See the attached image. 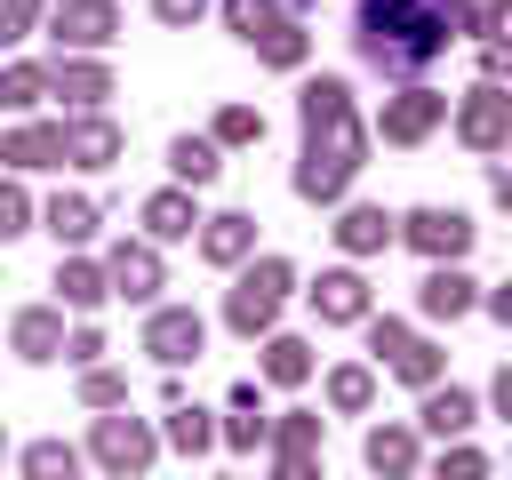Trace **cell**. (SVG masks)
<instances>
[{
  "instance_id": "27",
  "label": "cell",
  "mask_w": 512,
  "mask_h": 480,
  "mask_svg": "<svg viewBox=\"0 0 512 480\" xmlns=\"http://www.w3.org/2000/svg\"><path fill=\"white\" fill-rule=\"evenodd\" d=\"M408 464H416V432L376 424V432H368V472H408Z\"/></svg>"
},
{
  "instance_id": "25",
  "label": "cell",
  "mask_w": 512,
  "mask_h": 480,
  "mask_svg": "<svg viewBox=\"0 0 512 480\" xmlns=\"http://www.w3.org/2000/svg\"><path fill=\"white\" fill-rule=\"evenodd\" d=\"M264 376H272V384H304V376H312V344H304V336H272V344H264Z\"/></svg>"
},
{
  "instance_id": "13",
  "label": "cell",
  "mask_w": 512,
  "mask_h": 480,
  "mask_svg": "<svg viewBox=\"0 0 512 480\" xmlns=\"http://www.w3.org/2000/svg\"><path fill=\"white\" fill-rule=\"evenodd\" d=\"M48 88H56V96H64L72 112H96V104L112 96V72H104L96 56H64V64L48 72Z\"/></svg>"
},
{
  "instance_id": "5",
  "label": "cell",
  "mask_w": 512,
  "mask_h": 480,
  "mask_svg": "<svg viewBox=\"0 0 512 480\" xmlns=\"http://www.w3.org/2000/svg\"><path fill=\"white\" fill-rule=\"evenodd\" d=\"M368 352L400 376V384H440V352L424 336H408L400 320H368Z\"/></svg>"
},
{
  "instance_id": "24",
  "label": "cell",
  "mask_w": 512,
  "mask_h": 480,
  "mask_svg": "<svg viewBox=\"0 0 512 480\" xmlns=\"http://www.w3.org/2000/svg\"><path fill=\"white\" fill-rule=\"evenodd\" d=\"M56 296H64V304H80V312H88V304H104V296H112V288H104V264H80V256H72V264H56Z\"/></svg>"
},
{
  "instance_id": "36",
  "label": "cell",
  "mask_w": 512,
  "mask_h": 480,
  "mask_svg": "<svg viewBox=\"0 0 512 480\" xmlns=\"http://www.w3.org/2000/svg\"><path fill=\"white\" fill-rule=\"evenodd\" d=\"M16 232H32V200H24V184L0 176V240H16Z\"/></svg>"
},
{
  "instance_id": "32",
  "label": "cell",
  "mask_w": 512,
  "mask_h": 480,
  "mask_svg": "<svg viewBox=\"0 0 512 480\" xmlns=\"http://www.w3.org/2000/svg\"><path fill=\"white\" fill-rule=\"evenodd\" d=\"M168 440H176V448H192V456H200V448H208V440H216V432H208V416H200V408H184V400H168Z\"/></svg>"
},
{
  "instance_id": "4",
  "label": "cell",
  "mask_w": 512,
  "mask_h": 480,
  "mask_svg": "<svg viewBox=\"0 0 512 480\" xmlns=\"http://www.w3.org/2000/svg\"><path fill=\"white\" fill-rule=\"evenodd\" d=\"M392 232H400L416 256H432V264H456V256L472 248V232H480V224H472L464 208H416V216H400Z\"/></svg>"
},
{
  "instance_id": "23",
  "label": "cell",
  "mask_w": 512,
  "mask_h": 480,
  "mask_svg": "<svg viewBox=\"0 0 512 480\" xmlns=\"http://www.w3.org/2000/svg\"><path fill=\"white\" fill-rule=\"evenodd\" d=\"M168 168H176V184H208L224 160H216V136H176L168 144Z\"/></svg>"
},
{
  "instance_id": "20",
  "label": "cell",
  "mask_w": 512,
  "mask_h": 480,
  "mask_svg": "<svg viewBox=\"0 0 512 480\" xmlns=\"http://www.w3.org/2000/svg\"><path fill=\"white\" fill-rule=\"evenodd\" d=\"M384 240H392V216L384 208H344V224H336V248L344 256H376Z\"/></svg>"
},
{
  "instance_id": "22",
  "label": "cell",
  "mask_w": 512,
  "mask_h": 480,
  "mask_svg": "<svg viewBox=\"0 0 512 480\" xmlns=\"http://www.w3.org/2000/svg\"><path fill=\"white\" fill-rule=\"evenodd\" d=\"M0 160H8V168H56V160H64V136H56V128H16V136L0 144Z\"/></svg>"
},
{
  "instance_id": "11",
  "label": "cell",
  "mask_w": 512,
  "mask_h": 480,
  "mask_svg": "<svg viewBox=\"0 0 512 480\" xmlns=\"http://www.w3.org/2000/svg\"><path fill=\"white\" fill-rule=\"evenodd\" d=\"M440 112H448V104H440L432 88H400V96L384 104V144H424Z\"/></svg>"
},
{
  "instance_id": "6",
  "label": "cell",
  "mask_w": 512,
  "mask_h": 480,
  "mask_svg": "<svg viewBox=\"0 0 512 480\" xmlns=\"http://www.w3.org/2000/svg\"><path fill=\"white\" fill-rule=\"evenodd\" d=\"M200 344H208V328H200V312H192V304H160V312L144 320V352H152L160 368L200 360Z\"/></svg>"
},
{
  "instance_id": "31",
  "label": "cell",
  "mask_w": 512,
  "mask_h": 480,
  "mask_svg": "<svg viewBox=\"0 0 512 480\" xmlns=\"http://www.w3.org/2000/svg\"><path fill=\"white\" fill-rule=\"evenodd\" d=\"M224 440H232V448H256V440H264V416H256V384H240V392H232V424H224Z\"/></svg>"
},
{
  "instance_id": "39",
  "label": "cell",
  "mask_w": 512,
  "mask_h": 480,
  "mask_svg": "<svg viewBox=\"0 0 512 480\" xmlns=\"http://www.w3.org/2000/svg\"><path fill=\"white\" fill-rule=\"evenodd\" d=\"M200 8H208V0H152L160 24H200Z\"/></svg>"
},
{
  "instance_id": "10",
  "label": "cell",
  "mask_w": 512,
  "mask_h": 480,
  "mask_svg": "<svg viewBox=\"0 0 512 480\" xmlns=\"http://www.w3.org/2000/svg\"><path fill=\"white\" fill-rule=\"evenodd\" d=\"M96 464H104V472H144V464H152V432H144L136 416H104V424H96Z\"/></svg>"
},
{
  "instance_id": "34",
  "label": "cell",
  "mask_w": 512,
  "mask_h": 480,
  "mask_svg": "<svg viewBox=\"0 0 512 480\" xmlns=\"http://www.w3.org/2000/svg\"><path fill=\"white\" fill-rule=\"evenodd\" d=\"M272 16H280L272 0H224V24H232V40H256Z\"/></svg>"
},
{
  "instance_id": "7",
  "label": "cell",
  "mask_w": 512,
  "mask_h": 480,
  "mask_svg": "<svg viewBox=\"0 0 512 480\" xmlns=\"http://www.w3.org/2000/svg\"><path fill=\"white\" fill-rule=\"evenodd\" d=\"M456 136H464L472 152H504V136H512V96H504L496 80H480V88L464 96V112H456Z\"/></svg>"
},
{
  "instance_id": "30",
  "label": "cell",
  "mask_w": 512,
  "mask_h": 480,
  "mask_svg": "<svg viewBox=\"0 0 512 480\" xmlns=\"http://www.w3.org/2000/svg\"><path fill=\"white\" fill-rule=\"evenodd\" d=\"M328 400H336L344 416H360V408L376 400V376H368V368H336V376H328Z\"/></svg>"
},
{
  "instance_id": "12",
  "label": "cell",
  "mask_w": 512,
  "mask_h": 480,
  "mask_svg": "<svg viewBox=\"0 0 512 480\" xmlns=\"http://www.w3.org/2000/svg\"><path fill=\"white\" fill-rule=\"evenodd\" d=\"M56 136H64V160H80V168H112V160H120V128H112L104 112H80V120H64Z\"/></svg>"
},
{
  "instance_id": "26",
  "label": "cell",
  "mask_w": 512,
  "mask_h": 480,
  "mask_svg": "<svg viewBox=\"0 0 512 480\" xmlns=\"http://www.w3.org/2000/svg\"><path fill=\"white\" fill-rule=\"evenodd\" d=\"M464 424H472V392H456V384H448V392H432V384H424V432H440V440H448V432H464Z\"/></svg>"
},
{
  "instance_id": "14",
  "label": "cell",
  "mask_w": 512,
  "mask_h": 480,
  "mask_svg": "<svg viewBox=\"0 0 512 480\" xmlns=\"http://www.w3.org/2000/svg\"><path fill=\"white\" fill-rule=\"evenodd\" d=\"M312 312H320V320H368V280H360L352 264L320 272V280H312Z\"/></svg>"
},
{
  "instance_id": "42",
  "label": "cell",
  "mask_w": 512,
  "mask_h": 480,
  "mask_svg": "<svg viewBox=\"0 0 512 480\" xmlns=\"http://www.w3.org/2000/svg\"><path fill=\"white\" fill-rule=\"evenodd\" d=\"M16 16H24V24H32V16H40V0H16Z\"/></svg>"
},
{
  "instance_id": "38",
  "label": "cell",
  "mask_w": 512,
  "mask_h": 480,
  "mask_svg": "<svg viewBox=\"0 0 512 480\" xmlns=\"http://www.w3.org/2000/svg\"><path fill=\"white\" fill-rule=\"evenodd\" d=\"M80 456L64 448V440H40V448H24V472H72Z\"/></svg>"
},
{
  "instance_id": "41",
  "label": "cell",
  "mask_w": 512,
  "mask_h": 480,
  "mask_svg": "<svg viewBox=\"0 0 512 480\" xmlns=\"http://www.w3.org/2000/svg\"><path fill=\"white\" fill-rule=\"evenodd\" d=\"M24 32H32V24L16 16V0H0V48H8V40H24Z\"/></svg>"
},
{
  "instance_id": "3",
  "label": "cell",
  "mask_w": 512,
  "mask_h": 480,
  "mask_svg": "<svg viewBox=\"0 0 512 480\" xmlns=\"http://www.w3.org/2000/svg\"><path fill=\"white\" fill-rule=\"evenodd\" d=\"M288 280H296V272H288L280 256H264V264H248V272H240V288L224 296V320H232L240 336H256V328H272V312H280V296H288Z\"/></svg>"
},
{
  "instance_id": "1",
  "label": "cell",
  "mask_w": 512,
  "mask_h": 480,
  "mask_svg": "<svg viewBox=\"0 0 512 480\" xmlns=\"http://www.w3.org/2000/svg\"><path fill=\"white\" fill-rule=\"evenodd\" d=\"M352 176H360L352 88L320 72V80H304V160H296V192H304V200H344Z\"/></svg>"
},
{
  "instance_id": "15",
  "label": "cell",
  "mask_w": 512,
  "mask_h": 480,
  "mask_svg": "<svg viewBox=\"0 0 512 480\" xmlns=\"http://www.w3.org/2000/svg\"><path fill=\"white\" fill-rule=\"evenodd\" d=\"M248 248H256V216H240V208L200 216V256H208V264H240Z\"/></svg>"
},
{
  "instance_id": "16",
  "label": "cell",
  "mask_w": 512,
  "mask_h": 480,
  "mask_svg": "<svg viewBox=\"0 0 512 480\" xmlns=\"http://www.w3.org/2000/svg\"><path fill=\"white\" fill-rule=\"evenodd\" d=\"M40 224L56 232V248H80V240H96V200H88V192H56Z\"/></svg>"
},
{
  "instance_id": "29",
  "label": "cell",
  "mask_w": 512,
  "mask_h": 480,
  "mask_svg": "<svg viewBox=\"0 0 512 480\" xmlns=\"http://www.w3.org/2000/svg\"><path fill=\"white\" fill-rule=\"evenodd\" d=\"M312 440H320V416H288L280 424V472H304L312 464Z\"/></svg>"
},
{
  "instance_id": "17",
  "label": "cell",
  "mask_w": 512,
  "mask_h": 480,
  "mask_svg": "<svg viewBox=\"0 0 512 480\" xmlns=\"http://www.w3.org/2000/svg\"><path fill=\"white\" fill-rule=\"evenodd\" d=\"M472 312V280L456 264H432L424 272V320H464Z\"/></svg>"
},
{
  "instance_id": "28",
  "label": "cell",
  "mask_w": 512,
  "mask_h": 480,
  "mask_svg": "<svg viewBox=\"0 0 512 480\" xmlns=\"http://www.w3.org/2000/svg\"><path fill=\"white\" fill-rule=\"evenodd\" d=\"M40 96H48V72H40V64H8V72H0V104H8V112H32Z\"/></svg>"
},
{
  "instance_id": "18",
  "label": "cell",
  "mask_w": 512,
  "mask_h": 480,
  "mask_svg": "<svg viewBox=\"0 0 512 480\" xmlns=\"http://www.w3.org/2000/svg\"><path fill=\"white\" fill-rule=\"evenodd\" d=\"M192 224H200L192 192H152V200H144V232H152V240H192Z\"/></svg>"
},
{
  "instance_id": "19",
  "label": "cell",
  "mask_w": 512,
  "mask_h": 480,
  "mask_svg": "<svg viewBox=\"0 0 512 480\" xmlns=\"http://www.w3.org/2000/svg\"><path fill=\"white\" fill-rule=\"evenodd\" d=\"M16 352L40 368V360H56L64 352V320L48 312V304H32V312H16Z\"/></svg>"
},
{
  "instance_id": "9",
  "label": "cell",
  "mask_w": 512,
  "mask_h": 480,
  "mask_svg": "<svg viewBox=\"0 0 512 480\" xmlns=\"http://www.w3.org/2000/svg\"><path fill=\"white\" fill-rule=\"evenodd\" d=\"M104 288H120L128 304H152V296H160V256H152V240H120V248L104 256Z\"/></svg>"
},
{
  "instance_id": "2",
  "label": "cell",
  "mask_w": 512,
  "mask_h": 480,
  "mask_svg": "<svg viewBox=\"0 0 512 480\" xmlns=\"http://www.w3.org/2000/svg\"><path fill=\"white\" fill-rule=\"evenodd\" d=\"M448 0H360V16H352V40H360V56L376 64V72H392V80H416L440 48H448Z\"/></svg>"
},
{
  "instance_id": "37",
  "label": "cell",
  "mask_w": 512,
  "mask_h": 480,
  "mask_svg": "<svg viewBox=\"0 0 512 480\" xmlns=\"http://www.w3.org/2000/svg\"><path fill=\"white\" fill-rule=\"evenodd\" d=\"M448 24L456 32H496V0H448Z\"/></svg>"
},
{
  "instance_id": "8",
  "label": "cell",
  "mask_w": 512,
  "mask_h": 480,
  "mask_svg": "<svg viewBox=\"0 0 512 480\" xmlns=\"http://www.w3.org/2000/svg\"><path fill=\"white\" fill-rule=\"evenodd\" d=\"M48 32H56V48H104L120 32V8L112 0H56L48 8Z\"/></svg>"
},
{
  "instance_id": "40",
  "label": "cell",
  "mask_w": 512,
  "mask_h": 480,
  "mask_svg": "<svg viewBox=\"0 0 512 480\" xmlns=\"http://www.w3.org/2000/svg\"><path fill=\"white\" fill-rule=\"evenodd\" d=\"M96 352H104V336H96V328H80V336H72V344H64V360H80V368H88V360H96Z\"/></svg>"
},
{
  "instance_id": "33",
  "label": "cell",
  "mask_w": 512,
  "mask_h": 480,
  "mask_svg": "<svg viewBox=\"0 0 512 480\" xmlns=\"http://www.w3.org/2000/svg\"><path fill=\"white\" fill-rule=\"evenodd\" d=\"M256 136H264V112H248V104L216 112V144H256Z\"/></svg>"
},
{
  "instance_id": "21",
  "label": "cell",
  "mask_w": 512,
  "mask_h": 480,
  "mask_svg": "<svg viewBox=\"0 0 512 480\" xmlns=\"http://www.w3.org/2000/svg\"><path fill=\"white\" fill-rule=\"evenodd\" d=\"M248 48H256L264 64H280V72H296V64H304V24H296V16H272Z\"/></svg>"
},
{
  "instance_id": "35",
  "label": "cell",
  "mask_w": 512,
  "mask_h": 480,
  "mask_svg": "<svg viewBox=\"0 0 512 480\" xmlns=\"http://www.w3.org/2000/svg\"><path fill=\"white\" fill-rule=\"evenodd\" d=\"M80 400H88V408H120V400H128V384H120L112 368H96V360H88V376H80Z\"/></svg>"
}]
</instances>
